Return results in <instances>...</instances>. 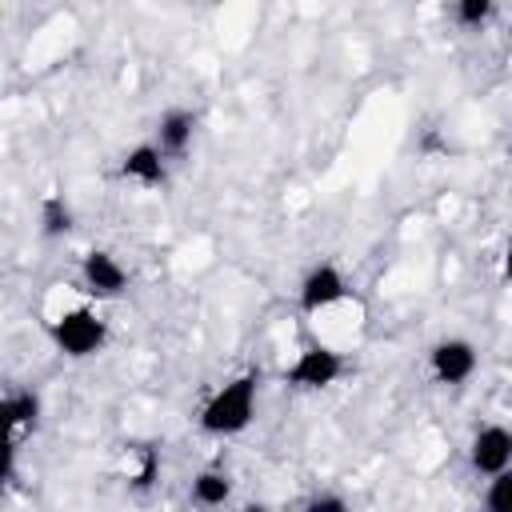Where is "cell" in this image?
Segmentation results:
<instances>
[{"instance_id": "6da1fadb", "label": "cell", "mask_w": 512, "mask_h": 512, "mask_svg": "<svg viewBox=\"0 0 512 512\" xmlns=\"http://www.w3.org/2000/svg\"><path fill=\"white\" fill-rule=\"evenodd\" d=\"M256 400H260V380L256 372H240L232 380H224L204 404H200V432L208 436H240L252 420H256Z\"/></svg>"}, {"instance_id": "7a4b0ae2", "label": "cell", "mask_w": 512, "mask_h": 512, "mask_svg": "<svg viewBox=\"0 0 512 512\" xmlns=\"http://www.w3.org/2000/svg\"><path fill=\"white\" fill-rule=\"evenodd\" d=\"M48 340L60 356L68 360H88V356H100L104 344H108V320L88 308V304H76V308H64L52 324H48Z\"/></svg>"}, {"instance_id": "3957f363", "label": "cell", "mask_w": 512, "mask_h": 512, "mask_svg": "<svg viewBox=\"0 0 512 512\" xmlns=\"http://www.w3.org/2000/svg\"><path fill=\"white\" fill-rule=\"evenodd\" d=\"M344 356L328 344H308L292 356V364L284 368V384L296 392H324L344 376Z\"/></svg>"}, {"instance_id": "277c9868", "label": "cell", "mask_w": 512, "mask_h": 512, "mask_svg": "<svg viewBox=\"0 0 512 512\" xmlns=\"http://www.w3.org/2000/svg\"><path fill=\"white\" fill-rule=\"evenodd\" d=\"M344 300H348V276L332 260L312 264L296 284V304H300L304 316H320V312H328V308H336Z\"/></svg>"}, {"instance_id": "5b68a950", "label": "cell", "mask_w": 512, "mask_h": 512, "mask_svg": "<svg viewBox=\"0 0 512 512\" xmlns=\"http://www.w3.org/2000/svg\"><path fill=\"white\" fill-rule=\"evenodd\" d=\"M476 368H480V352H476V344L468 336H444V340H436L428 348V372L444 388L468 384L476 376Z\"/></svg>"}, {"instance_id": "8992f818", "label": "cell", "mask_w": 512, "mask_h": 512, "mask_svg": "<svg viewBox=\"0 0 512 512\" xmlns=\"http://www.w3.org/2000/svg\"><path fill=\"white\" fill-rule=\"evenodd\" d=\"M80 288L92 300H120L128 292V268L108 248H88L80 256Z\"/></svg>"}, {"instance_id": "52a82bcc", "label": "cell", "mask_w": 512, "mask_h": 512, "mask_svg": "<svg viewBox=\"0 0 512 512\" xmlns=\"http://www.w3.org/2000/svg\"><path fill=\"white\" fill-rule=\"evenodd\" d=\"M196 128H200V116L184 104H172L156 116V128H152V144L160 148V156L172 164V160H184L196 144Z\"/></svg>"}, {"instance_id": "ba28073f", "label": "cell", "mask_w": 512, "mask_h": 512, "mask_svg": "<svg viewBox=\"0 0 512 512\" xmlns=\"http://www.w3.org/2000/svg\"><path fill=\"white\" fill-rule=\"evenodd\" d=\"M508 464H512V432H508V424L476 428V436L468 444V468L488 480V476L508 472Z\"/></svg>"}, {"instance_id": "9c48e42d", "label": "cell", "mask_w": 512, "mask_h": 512, "mask_svg": "<svg viewBox=\"0 0 512 512\" xmlns=\"http://www.w3.org/2000/svg\"><path fill=\"white\" fill-rule=\"evenodd\" d=\"M44 400L32 388H16L0 396V444H16L20 432H32L40 424Z\"/></svg>"}, {"instance_id": "30bf717a", "label": "cell", "mask_w": 512, "mask_h": 512, "mask_svg": "<svg viewBox=\"0 0 512 512\" xmlns=\"http://www.w3.org/2000/svg\"><path fill=\"white\" fill-rule=\"evenodd\" d=\"M120 176L140 184V188H164L168 184V160L160 156V148L152 140H140L120 156Z\"/></svg>"}, {"instance_id": "8fae6325", "label": "cell", "mask_w": 512, "mask_h": 512, "mask_svg": "<svg viewBox=\"0 0 512 512\" xmlns=\"http://www.w3.org/2000/svg\"><path fill=\"white\" fill-rule=\"evenodd\" d=\"M232 492H236V484H232V476H228L224 468H200V472L192 476V484H188L192 504L204 508V512L224 508V504L232 500Z\"/></svg>"}, {"instance_id": "7c38bea8", "label": "cell", "mask_w": 512, "mask_h": 512, "mask_svg": "<svg viewBox=\"0 0 512 512\" xmlns=\"http://www.w3.org/2000/svg\"><path fill=\"white\" fill-rule=\"evenodd\" d=\"M72 228H76L72 204L64 200V192H48V196L40 200V236H44V240H64Z\"/></svg>"}, {"instance_id": "4fadbf2b", "label": "cell", "mask_w": 512, "mask_h": 512, "mask_svg": "<svg viewBox=\"0 0 512 512\" xmlns=\"http://www.w3.org/2000/svg\"><path fill=\"white\" fill-rule=\"evenodd\" d=\"M448 16H452L460 28L476 32V28H484V24L496 16V0H456Z\"/></svg>"}, {"instance_id": "5bb4252c", "label": "cell", "mask_w": 512, "mask_h": 512, "mask_svg": "<svg viewBox=\"0 0 512 512\" xmlns=\"http://www.w3.org/2000/svg\"><path fill=\"white\" fill-rule=\"evenodd\" d=\"M484 512H512V472L484 480Z\"/></svg>"}, {"instance_id": "9a60e30c", "label": "cell", "mask_w": 512, "mask_h": 512, "mask_svg": "<svg viewBox=\"0 0 512 512\" xmlns=\"http://www.w3.org/2000/svg\"><path fill=\"white\" fill-rule=\"evenodd\" d=\"M156 480H160V452L156 448H144L136 472L128 476V488L132 492H148V488H156Z\"/></svg>"}, {"instance_id": "2e32d148", "label": "cell", "mask_w": 512, "mask_h": 512, "mask_svg": "<svg viewBox=\"0 0 512 512\" xmlns=\"http://www.w3.org/2000/svg\"><path fill=\"white\" fill-rule=\"evenodd\" d=\"M300 512H352V504H348V496H340V492H316V496L304 500Z\"/></svg>"}, {"instance_id": "e0dca14e", "label": "cell", "mask_w": 512, "mask_h": 512, "mask_svg": "<svg viewBox=\"0 0 512 512\" xmlns=\"http://www.w3.org/2000/svg\"><path fill=\"white\" fill-rule=\"evenodd\" d=\"M16 448L20 444H0V500H4V492L12 484V476H16Z\"/></svg>"}, {"instance_id": "ac0fdd59", "label": "cell", "mask_w": 512, "mask_h": 512, "mask_svg": "<svg viewBox=\"0 0 512 512\" xmlns=\"http://www.w3.org/2000/svg\"><path fill=\"white\" fill-rule=\"evenodd\" d=\"M236 512H272V508H268V504H260V500H252V504H240Z\"/></svg>"}]
</instances>
